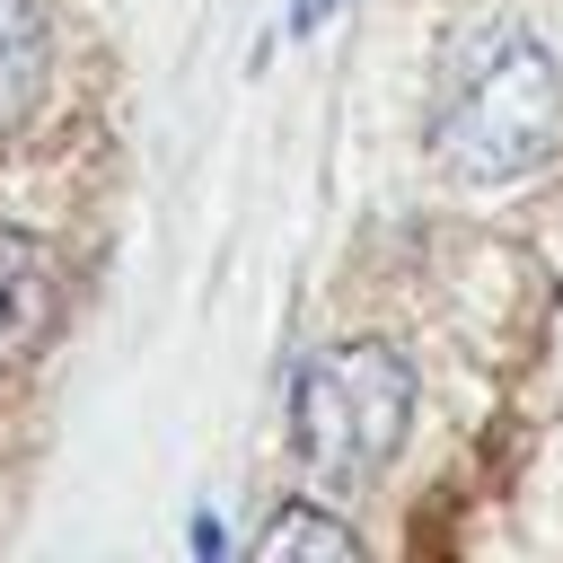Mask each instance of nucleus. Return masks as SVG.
I'll list each match as a JSON object with an SVG mask.
<instances>
[{
	"mask_svg": "<svg viewBox=\"0 0 563 563\" xmlns=\"http://www.w3.org/2000/svg\"><path fill=\"white\" fill-rule=\"evenodd\" d=\"M563 141V62L537 26L484 18L449 44L431 88V158L457 185H519Z\"/></svg>",
	"mask_w": 563,
	"mask_h": 563,
	"instance_id": "1",
	"label": "nucleus"
},
{
	"mask_svg": "<svg viewBox=\"0 0 563 563\" xmlns=\"http://www.w3.org/2000/svg\"><path fill=\"white\" fill-rule=\"evenodd\" d=\"M62 317V273H53V246L26 238V229H0V369L35 361L44 334Z\"/></svg>",
	"mask_w": 563,
	"mask_h": 563,
	"instance_id": "3",
	"label": "nucleus"
},
{
	"mask_svg": "<svg viewBox=\"0 0 563 563\" xmlns=\"http://www.w3.org/2000/svg\"><path fill=\"white\" fill-rule=\"evenodd\" d=\"M44 62H53V26H44V0H0V123H18L44 88Z\"/></svg>",
	"mask_w": 563,
	"mask_h": 563,
	"instance_id": "4",
	"label": "nucleus"
},
{
	"mask_svg": "<svg viewBox=\"0 0 563 563\" xmlns=\"http://www.w3.org/2000/svg\"><path fill=\"white\" fill-rule=\"evenodd\" d=\"M413 431V361L396 343H325L290 378V449L325 484L378 475Z\"/></svg>",
	"mask_w": 563,
	"mask_h": 563,
	"instance_id": "2",
	"label": "nucleus"
},
{
	"mask_svg": "<svg viewBox=\"0 0 563 563\" xmlns=\"http://www.w3.org/2000/svg\"><path fill=\"white\" fill-rule=\"evenodd\" d=\"M325 9H334V0H299V9H290V18H299V26H317V18H325Z\"/></svg>",
	"mask_w": 563,
	"mask_h": 563,
	"instance_id": "6",
	"label": "nucleus"
},
{
	"mask_svg": "<svg viewBox=\"0 0 563 563\" xmlns=\"http://www.w3.org/2000/svg\"><path fill=\"white\" fill-rule=\"evenodd\" d=\"M255 554H264V563H290V554H325V563H352V554H361V537H352L334 510H317V501H290V510H273V519L255 528Z\"/></svg>",
	"mask_w": 563,
	"mask_h": 563,
	"instance_id": "5",
	"label": "nucleus"
}]
</instances>
